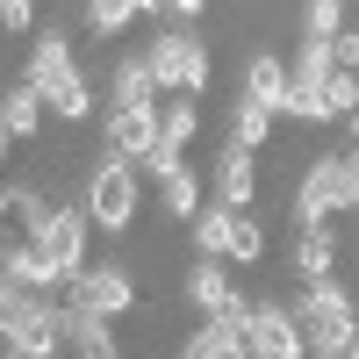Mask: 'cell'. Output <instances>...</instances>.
I'll return each instance as SVG.
<instances>
[{
    "label": "cell",
    "mask_w": 359,
    "mask_h": 359,
    "mask_svg": "<svg viewBox=\"0 0 359 359\" xmlns=\"http://www.w3.org/2000/svg\"><path fill=\"white\" fill-rule=\"evenodd\" d=\"M259 194V158L252 151H223L216 158V201H223V216H245Z\"/></svg>",
    "instance_id": "7c38bea8"
},
{
    "label": "cell",
    "mask_w": 359,
    "mask_h": 359,
    "mask_svg": "<svg viewBox=\"0 0 359 359\" xmlns=\"http://www.w3.org/2000/svg\"><path fill=\"white\" fill-rule=\"evenodd\" d=\"M137 15H144L137 0H86V29H94V36H123Z\"/></svg>",
    "instance_id": "cb8c5ba5"
},
{
    "label": "cell",
    "mask_w": 359,
    "mask_h": 359,
    "mask_svg": "<svg viewBox=\"0 0 359 359\" xmlns=\"http://www.w3.org/2000/svg\"><path fill=\"white\" fill-rule=\"evenodd\" d=\"M43 115H57V123H86V115H94V79L72 65V72L43 94Z\"/></svg>",
    "instance_id": "2e32d148"
},
{
    "label": "cell",
    "mask_w": 359,
    "mask_h": 359,
    "mask_svg": "<svg viewBox=\"0 0 359 359\" xmlns=\"http://www.w3.org/2000/svg\"><path fill=\"white\" fill-rule=\"evenodd\" d=\"M137 187H144V180H137V165L101 158L94 172H86V208H79V216H86V223H101L108 237H123V230L137 223Z\"/></svg>",
    "instance_id": "277c9868"
},
{
    "label": "cell",
    "mask_w": 359,
    "mask_h": 359,
    "mask_svg": "<svg viewBox=\"0 0 359 359\" xmlns=\"http://www.w3.org/2000/svg\"><path fill=\"white\" fill-rule=\"evenodd\" d=\"M0 29H15V36L36 29V8H29V0H0Z\"/></svg>",
    "instance_id": "4dcf8cb0"
},
{
    "label": "cell",
    "mask_w": 359,
    "mask_h": 359,
    "mask_svg": "<svg viewBox=\"0 0 359 359\" xmlns=\"http://www.w3.org/2000/svg\"><path fill=\"white\" fill-rule=\"evenodd\" d=\"M323 108H331L338 123H352V115H359V79L352 72H331V79H323Z\"/></svg>",
    "instance_id": "f1b7e54d"
},
{
    "label": "cell",
    "mask_w": 359,
    "mask_h": 359,
    "mask_svg": "<svg viewBox=\"0 0 359 359\" xmlns=\"http://www.w3.org/2000/svg\"><path fill=\"white\" fill-rule=\"evenodd\" d=\"M86 237H94V223H86L79 208H50V223H43V237H36V259H43V273H50L57 287L86 266Z\"/></svg>",
    "instance_id": "8992f818"
},
{
    "label": "cell",
    "mask_w": 359,
    "mask_h": 359,
    "mask_svg": "<svg viewBox=\"0 0 359 359\" xmlns=\"http://www.w3.org/2000/svg\"><path fill=\"white\" fill-rule=\"evenodd\" d=\"M266 137H273V115L252 108V101H237L230 108V151H266Z\"/></svg>",
    "instance_id": "44dd1931"
},
{
    "label": "cell",
    "mask_w": 359,
    "mask_h": 359,
    "mask_svg": "<svg viewBox=\"0 0 359 359\" xmlns=\"http://www.w3.org/2000/svg\"><path fill=\"white\" fill-rule=\"evenodd\" d=\"M245 338L259 345V359H309L302 352V331H294V316H287V302H252V316H245Z\"/></svg>",
    "instance_id": "ba28073f"
},
{
    "label": "cell",
    "mask_w": 359,
    "mask_h": 359,
    "mask_svg": "<svg viewBox=\"0 0 359 359\" xmlns=\"http://www.w3.org/2000/svg\"><path fill=\"white\" fill-rule=\"evenodd\" d=\"M316 359H359V338H352V345H331V352H316Z\"/></svg>",
    "instance_id": "d6a6232c"
},
{
    "label": "cell",
    "mask_w": 359,
    "mask_h": 359,
    "mask_svg": "<svg viewBox=\"0 0 359 359\" xmlns=\"http://www.w3.org/2000/svg\"><path fill=\"white\" fill-rule=\"evenodd\" d=\"M338 65H331V43H316V36H302V50H294V65H287V79L294 86H323Z\"/></svg>",
    "instance_id": "603a6c76"
},
{
    "label": "cell",
    "mask_w": 359,
    "mask_h": 359,
    "mask_svg": "<svg viewBox=\"0 0 359 359\" xmlns=\"http://www.w3.org/2000/svg\"><path fill=\"white\" fill-rule=\"evenodd\" d=\"M294 331H302V352H331V345H352V294L338 280H316L287 302Z\"/></svg>",
    "instance_id": "3957f363"
},
{
    "label": "cell",
    "mask_w": 359,
    "mask_h": 359,
    "mask_svg": "<svg viewBox=\"0 0 359 359\" xmlns=\"http://www.w3.org/2000/svg\"><path fill=\"white\" fill-rule=\"evenodd\" d=\"M57 352H65V309L57 302H43L29 323H15L0 338V359H57Z\"/></svg>",
    "instance_id": "9c48e42d"
},
{
    "label": "cell",
    "mask_w": 359,
    "mask_h": 359,
    "mask_svg": "<svg viewBox=\"0 0 359 359\" xmlns=\"http://www.w3.org/2000/svg\"><path fill=\"white\" fill-rule=\"evenodd\" d=\"M158 194H165V216H187V223H194V208H201V180H194L187 165H172V172L158 180Z\"/></svg>",
    "instance_id": "7402d4cb"
},
{
    "label": "cell",
    "mask_w": 359,
    "mask_h": 359,
    "mask_svg": "<svg viewBox=\"0 0 359 359\" xmlns=\"http://www.w3.org/2000/svg\"><path fill=\"white\" fill-rule=\"evenodd\" d=\"M50 208H57V201H43L36 187H8V194H0V252L36 245L43 223H50Z\"/></svg>",
    "instance_id": "30bf717a"
},
{
    "label": "cell",
    "mask_w": 359,
    "mask_h": 359,
    "mask_svg": "<svg viewBox=\"0 0 359 359\" xmlns=\"http://www.w3.org/2000/svg\"><path fill=\"white\" fill-rule=\"evenodd\" d=\"M187 302H194V309H201L208 323H216V316H223V309L237 302V287H230V273H223V266H208V259H201L194 273H187Z\"/></svg>",
    "instance_id": "e0dca14e"
},
{
    "label": "cell",
    "mask_w": 359,
    "mask_h": 359,
    "mask_svg": "<svg viewBox=\"0 0 359 359\" xmlns=\"http://www.w3.org/2000/svg\"><path fill=\"white\" fill-rule=\"evenodd\" d=\"M65 309V302H57ZM65 345L79 352V359H115V323H101V316H79V309H65Z\"/></svg>",
    "instance_id": "ac0fdd59"
},
{
    "label": "cell",
    "mask_w": 359,
    "mask_h": 359,
    "mask_svg": "<svg viewBox=\"0 0 359 359\" xmlns=\"http://www.w3.org/2000/svg\"><path fill=\"white\" fill-rule=\"evenodd\" d=\"M280 115H294V123H331V108H323V86H294V79H287Z\"/></svg>",
    "instance_id": "4316f807"
},
{
    "label": "cell",
    "mask_w": 359,
    "mask_h": 359,
    "mask_svg": "<svg viewBox=\"0 0 359 359\" xmlns=\"http://www.w3.org/2000/svg\"><path fill=\"white\" fill-rule=\"evenodd\" d=\"M345 208H359V158L352 151H331V158H316L302 172V187H294V223L316 230V223L345 216Z\"/></svg>",
    "instance_id": "7a4b0ae2"
},
{
    "label": "cell",
    "mask_w": 359,
    "mask_h": 359,
    "mask_svg": "<svg viewBox=\"0 0 359 359\" xmlns=\"http://www.w3.org/2000/svg\"><path fill=\"white\" fill-rule=\"evenodd\" d=\"M65 309H79V316H130L137 309V280L123 273V266H79V273L65 280Z\"/></svg>",
    "instance_id": "5b68a950"
},
{
    "label": "cell",
    "mask_w": 359,
    "mask_h": 359,
    "mask_svg": "<svg viewBox=\"0 0 359 359\" xmlns=\"http://www.w3.org/2000/svg\"><path fill=\"white\" fill-rule=\"evenodd\" d=\"M280 94H287V65L273 50H259L252 65H245V94L237 101H252V108H266V115H280Z\"/></svg>",
    "instance_id": "5bb4252c"
},
{
    "label": "cell",
    "mask_w": 359,
    "mask_h": 359,
    "mask_svg": "<svg viewBox=\"0 0 359 359\" xmlns=\"http://www.w3.org/2000/svg\"><path fill=\"white\" fill-rule=\"evenodd\" d=\"M201 22V0H165V29H194Z\"/></svg>",
    "instance_id": "1f68e13d"
},
{
    "label": "cell",
    "mask_w": 359,
    "mask_h": 359,
    "mask_svg": "<svg viewBox=\"0 0 359 359\" xmlns=\"http://www.w3.org/2000/svg\"><path fill=\"white\" fill-rule=\"evenodd\" d=\"M194 130H201V101H165L158 108V144H165V151H187V144H194Z\"/></svg>",
    "instance_id": "ffe728a7"
},
{
    "label": "cell",
    "mask_w": 359,
    "mask_h": 359,
    "mask_svg": "<svg viewBox=\"0 0 359 359\" xmlns=\"http://www.w3.org/2000/svg\"><path fill=\"white\" fill-rule=\"evenodd\" d=\"M223 245H230V216H223V208H194V252L216 266V259H223Z\"/></svg>",
    "instance_id": "d4e9b609"
},
{
    "label": "cell",
    "mask_w": 359,
    "mask_h": 359,
    "mask_svg": "<svg viewBox=\"0 0 359 359\" xmlns=\"http://www.w3.org/2000/svg\"><path fill=\"white\" fill-rule=\"evenodd\" d=\"M151 101H158V86L144 72V57L130 50L123 65H115V79H108V108H151Z\"/></svg>",
    "instance_id": "d6986e66"
},
{
    "label": "cell",
    "mask_w": 359,
    "mask_h": 359,
    "mask_svg": "<svg viewBox=\"0 0 359 359\" xmlns=\"http://www.w3.org/2000/svg\"><path fill=\"white\" fill-rule=\"evenodd\" d=\"M230 352V323H201V331L180 345V359H223Z\"/></svg>",
    "instance_id": "f546056e"
},
{
    "label": "cell",
    "mask_w": 359,
    "mask_h": 359,
    "mask_svg": "<svg viewBox=\"0 0 359 359\" xmlns=\"http://www.w3.org/2000/svg\"><path fill=\"white\" fill-rule=\"evenodd\" d=\"M72 72V36L65 29H43V36H29V57H22V86H36V94H50L57 79Z\"/></svg>",
    "instance_id": "8fae6325"
},
{
    "label": "cell",
    "mask_w": 359,
    "mask_h": 359,
    "mask_svg": "<svg viewBox=\"0 0 359 359\" xmlns=\"http://www.w3.org/2000/svg\"><path fill=\"white\" fill-rule=\"evenodd\" d=\"M137 57H144V72H151L158 94H180V101H194L208 86V72H216V65H208V43L194 36V29H158Z\"/></svg>",
    "instance_id": "6da1fadb"
},
{
    "label": "cell",
    "mask_w": 359,
    "mask_h": 359,
    "mask_svg": "<svg viewBox=\"0 0 359 359\" xmlns=\"http://www.w3.org/2000/svg\"><path fill=\"white\" fill-rule=\"evenodd\" d=\"M151 151H158V108H108V158L137 165V180H144Z\"/></svg>",
    "instance_id": "52a82bcc"
},
{
    "label": "cell",
    "mask_w": 359,
    "mask_h": 359,
    "mask_svg": "<svg viewBox=\"0 0 359 359\" xmlns=\"http://www.w3.org/2000/svg\"><path fill=\"white\" fill-rule=\"evenodd\" d=\"M223 259H237V266H259V259H266V230H259L252 216H230V245H223Z\"/></svg>",
    "instance_id": "484cf974"
},
{
    "label": "cell",
    "mask_w": 359,
    "mask_h": 359,
    "mask_svg": "<svg viewBox=\"0 0 359 359\" xmlns=\"http://www.w3.org/2000/svg\"><path fill=\"white\" fill-rule=\"evenodd\" d=\"M0 130H8V144H22V137H36L43 130V94L36 86H8V94H0Z\"/></svg>",
    "instance_id": "9a60e30c"
},
{
    "label": "cell",
    "mask_w": 359,
    "mask_h": 359,
    "mask_svg": "<svg viewBox=\"0 0 359 359\" xmlns=\"http://www.w3.org/2000/svg\"><path fill=\"white\" fill-rule=\"evenodd\" d=\"M294 273H302V287L338 280V237H331V223H316V230L294 237Z\"/></svg>",
    "instance_id": "4fadbf2b"
},
{
    "label": "cell",
    "mask_w": 359,
    "mask_h": 359,
    "mask_svg": "<svg viewBox=\"0 0 359 359\" xmlns=\"http://www.w3.org/2000/svg\"><path fill=\"white\" fill-rule=\"evenodd\" d=\"M302 29H309L316 43L345 36V0H309V8H302Z\"/></svg>",
    "instance_id": "83f0119b"
}]
</instances>
